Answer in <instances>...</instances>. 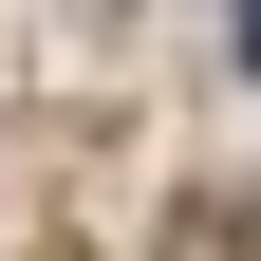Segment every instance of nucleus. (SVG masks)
<instances>
[{
    "mask_svg": "<svg viewBox=\"0 0 261 261\" xmlns=\"http://www.w3.org/2000/svg\"><path fill=\"white\" fill-rule=\"evenodd\" d=\"M187 261H261V187H224V205H187Z\"/></svg>",
    "mask_w": 261,
    "mask_h": 261,
    "instance_id": "1",
    "label": "nucleus"
},
{
    "mask_svg": "<svg viewBox=\"0 0 261 261\" xmlns=\"http://www.w3.org/2000/svg\"><path fill=\"white\" fill-rule=\"evenodd\" d=\"M224 56H243V75H261V19H243V38H224Z\"/></svg>",
    "mask_w": 261,
    "mask_h": 261,
    "instance_id": "2",
    "label": "nucleus"
}]
</instances>
